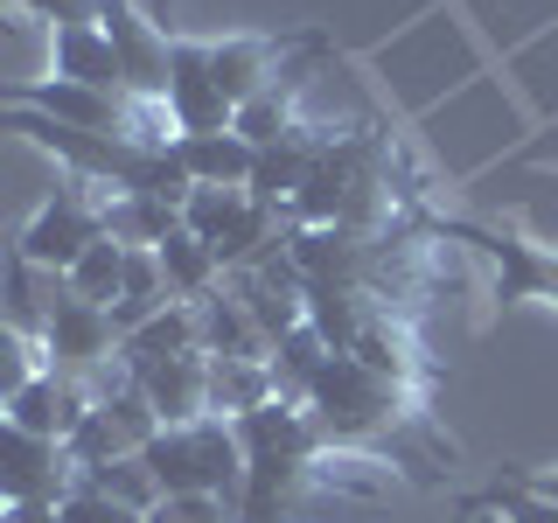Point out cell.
Returning <instances> with one entry per match:
<instances>
[{
  "instance_id": "obj_16",
  "label": "cell",
  "mask_w": 558,
  "mask_h": 523,
  "mask_svg": "<svg viewBox=\"0 0 558 523\" xmlns=\"http://www.w3.org/2000/svg\"><path fill=\"white\" fill-rule=\"evenodd\" d=\"M154 258H161V279H168V301H189V307H203L209 293L223 287V266H217V252H209L203 238H189V231H174L154 244Z\"/></svg>"
},
{
  "instance_id": "obj_6",
  "label": "cell",
  "mask_w": 558,
  "mask_h": 523,
  "mask_svg": "<svg viewBox=\"0 0 558 523\" xmlns=\"http://www.w3.org/2000/svg\"><path fill=\"white\" fill-rule=\"evenodd\" d=\"M119 363V328H112V307H92L77 301V293H57V307H49V328H43V370H57L70 384H92Z\"/></svg>"
},
{
  "instance_id": "obj_17",
  "label": "cell",
  "mask_w": 558,
  "mask_h": 523,
  "mask_svg": "<svg viewBox=\"0 0 558 523\" xmlns=\"http://www.w3.org/2000/svg\"><path fill=\"white\" fill-rule=\"evenodd\" d=\"M105 231L119 244H161V238L182 231V203L140 196V188H112V196H105Z\"/></svg>"
},
{
  "instance_id": "obj_19",
  "label": "cell",
  "mask_w": 558,
  "mask_h": 523,
  "mask_svg": "<svg viewBox=\"0 0 558 523\" xmlns=\"http://www.w3.org/2000/svg\"><path fill=\"white\" fill-rule=\"evenodd\" d=\"M328 356H336V349H328V342L301 321L293 336H279V342H272V356H266L272 391H279V398H293V405H307V384L322 377V363H328Z\"/></svg>"
},
{
  "instance_id": "obj_29",
  "label": "cell",
  "mask_w": 558,
  "mask_h": 523,
  "mask_svg": "<svg viewBox=\"0 0 558 523\" xmlns=\"http://www.w3.org/2000/svg\"><path fill=\"white\" fill-rule=\"evenodd\" d=\"M140 8H147V14H154V22H161V28L174 22V0H140Z\"/></svg>"
},
{
  "instance_id": "obj_24",
  "label": "cell",
  "mask_w": 558,
  "mask_h": 523,
  "mask_svg": "<svg viewBox=\"0 0 558 523\" xmlns=\"http://www.w3.org/2000/svg\"><path fill=\"white\" fill-rule=\"evenodd\" d=\"M57 523H147V510H133V502H112L105 488L92 482H70L57 496Z\"/></svg>"
},
{
  "instance_id": "obj_12",
  "label": "cell",
  "mask_w": 558,
  "mask_h": 523,
  "mask_svg": "<svg viewBox=\"0 0 558 523\" xmlns=\"http://www.w3.org/2000/svg\"><path fill=\"white\" fill-rule=\"evenodd\" d=\"M0 412H8L22 433H35V440H57L63 447L70 433H77V418L92 412V391H84V384H70V377H57V370H35Z\"/></svg>"
},
{
  "instance_id": "obj_26",
  "label": "cell",
  "mask_w": 558,
  "mask_h": 523,
  "mask_svg": "<svg viewBox=\"0 0 558 523\" xmlns=\"http://www.w3.org/2000/svg\"><path fill=\"white\" fill-rule=\"evenodd\" d=\"M147 523H238V510L223 496H161Z\"/></svg>"
},
{
  "instance_id": "obj_11",
  "label": "cell",
  "mask_w": 558,
  "mask_h": 523,
  "mask_svg": "<svg viewBox=\"0 0 558 523\" xmlns=\"http://www.w3.org/2000/svg\"><path fill=\"white\" fill-rule=\"evenodd\" d=\"M140 391H147V405L161 426H196L209 418V356L203 349H189V356H168V363H147V370H126Z\"/></svg>"
},
{
  "instance_id": "obj_9",
  "label": "cell",
  "mask_w": 558,
  "mask_h": 523,
  "mask_svg": "<svg viewBox=\"0 0 558 523\" xmlns=\"http://www.w3.org/2000/svg\"><path fill=\"white\" fill-rule=\"evenodd\" d=\"M161 105H168L174 133H223L231 126V98L217 92V77H209V35H174Z\"/></svg>"
},
{
  "instance_id": "obj_8",
  "label": "cell",
  "mask_w": 558,
  "mask_h": 523,
  "mask_svg": "<svg viewBox=\"0 0 558 523\" xmlns=\"http://www.w3.org/2000/svg\"><path fill=\"white\" fill-rule=\"evenodd\" d=\"M77 482L57 440H35L0 412V510H49Z\"/></svg>"
},
{
  "instance_id": "obj_3",
  "label": "cell",
  "mask_w": 558,
  "mask_h": 523,
  "mask_svg": "<svg viewBox=\"0 0 558 523\" xmlns=\"http://www.w3.org/2000/svg\"><path fill=\"white\" fill-rule=\"evenodd\" d=\"M140 453H147L161 496H223L238 510V496H244V447H238L231 418L209 412V418H196V426H161Z\"/></svg>"
},
{
  "instance_id": "obj_15",
  "label": "cell",
  "mask_w": 558,
  "mask_h": 523,
  "mask_svg": "<svg viewBox=\"0 0 558 523\" xmlns=\"http://www.w3.org/2000/svg\"><path fill=\"white\" fill-rule=\"evenodd\" d=\"M49 77H70V84H92V92H119V98H126L119 57H112V42H105L98 22L49 28Z\"/></svg>"
},
{
  "instance_id": "obj_21",
  "label": "cell",
  "mask_w": 558,
  "mask_h": 523,
  "mask_svg": "<svg viewBox=\"0 0 558 523\" xmlns=\"http://www.w3.org/2000/svg\"><path fill=\"white\" fill-rule=\"evenodd\" d=\"M244 209H252V188H189V196H182V231L203 238L209 252H217Z\"/></svg>"
},
{
  "instance_id": "obj_18",
  "label": "cell",
  "mask_w": 558,
  "mask_h": 523,
  "mask_svg": "<svg viewBox=\"0 0 558 523\" xmlns=\"http://www.w3.org/2000/svg\"><path fill=\"white\" fill-rule=\"evenodd\" d=\"M272 391V370L266 363H244V356H209V412L217 418H244V412H258Z\"/></svg>"
},
{
  "instance_id": "obj_14",
  "label": "cell",
  "mask_w": 558,
  "mask_h": 523,
  "mask_svg": "<svg viewBox=\"0 0 558 523\" xmlns=\"http://www.w3.org/2000/svg\"><path fill=\"white\" fill-rule=\"evenodd\" d=\"M209 77L238 112L244 98H258L279 77V35H209Z\"/></svg>"
},
{
  "instance_id": "obj_25",
  "label": "cell",
  "mask_w": 558,
  "mask_h": 523,
  "mask_svg": "<svg viewBox=\"0 0 558 523\" xmlns=\"http://www.w3.org/2000/svg\"><path fill=\"white\" fill-rule=\"evenodd\" d=\"M43 370V342L35 336H22V328H8L0 321V405H8L14 391H22V384Z\"/></svg>"
},
{
  "instance_id": "obj_20",
  "label": "cell",
  "mask_w": 558,
  "mask_h": 523,
  "mask_svg": "<svg viewBox=\"0 0 558 523\" xmlns=\"http://www.w3.org/2000/svg\"><path fill=\"white\" fill-rule=\"evenodd\" d=\"M126 252H133V244H119L112 231H105L98 244H84V252H77V266L63 272V287L77 293V301H92V307H112L119 287H126Z\"/></svg>"
},
{
  "instance_id": "obj_13",
  "label": "cell",
  "mask_w": 558,
  "mask_h": 523,
  "mask_svg": "<svg viewBox=\"0 0 558 523\" xmlns=\"http://www.w3.org/2000/svg\"><path fill=\"white\" fill-rule=\"evenodd\" d=\"M328 154V133H314L307 119H293L287 133L272 139V147H258V168H252V196L272 203V209H293V196L307 188L314 161Z\"/></svg>"
},
{
  "instance_id": "obj_5",
  "label": "cell",
  "mask_w": 558,
  "mask_h": 523,
  "mask_svg": "<svg viewBox=\"0 0 558 523\" xmlns=\"http://www.w3.org/2000/svg\"><path fill=\"white\" fill-rule=\"evenodd\" d=\"M433 238L447 244H468V252H482L488 266H496V307H558V252H545V244H531L523 231H496V223H461V217H433L426 223Z\"/></svg>"
},
{
  "instance_id": "obj_23",
  "label": "cell",
  "mask_w": 558,
  "mask_h": 523,
  "mask_svg": "<svg viewBox=\"0 0 558 523\" xmlns=\"http://www.w3.org/2000/svg\"><path fill=\"white\" fill-rule=\"evenodd\" d=\"M77 482L105 488L112 502H133V510H154V502H161V482H154L147 453H119V461H105V467H92V475H77Z\"/></svg>"
},
{
  "instance_id": "obj_4",
  "label": "cell",
  "mask_w": 558,
  "mask_h": 523,
  "mask_svg": "<svg viewBox=\"0 0 558 523\" xmlns=\"http://www.w3.org/2000/svg\"><path fill=\"white\" fill-rule=\"evenodd\" d=\"M105 196H112V188H98V182H84V174L63 168L57 182H49V196L35 203V217L22 223L14 258H28L35 272H70L84 244L105 238Z\"/></svg>"
},
{
  "instance_id": "obj_22",
  "label": "cell",
  "mask_w": 558,
  "mask_h": 523,
  "mask_svg": "<svg viewBox=\"0 0 558 523\" xmlns=\"http://www.w3.org/2000/svg\"><path fill=\"white\" fill-rule=\"evenodd\" d=\"M461 516H496V523H558V502L531 496L517 482H488L475 496H461Z\"/></svg>"
},
{
  "instance_id": "obj_1",
  "label": "cell",
  "mask_w": 558,
  "mask_h": 523,
  "mask_svg": "<svg viewBox=\"0 0 558 523\" xmlns=\"http://www.w3.org/2000/svg\"><path fill=\"white\" fill-rule=\"evenodd\" d=\"M307 412H314V426H322V440L342 447V453H391L398 433L426 418L418 398H412V384L371 370V363L349 356V349H336V356L322 363V377L307 384Z\"/></svg>"
},
{
  "instance_id": "obj_10",
  "label": "cell",
  "mask_w": 558,
  "mask_h": 523,
  "mask_svg": "<svg viewBox=\"0 0 558 523\" xmlns=\"http://www.w3.org/2000/svg\"><path fill=\"white\" fill-rule=\"evenodd\" d=\"M168 154H174V168L189 174V188H252V168H258V147L238 126H223V133H174Z\"/></svg>"
},
{
  "instance_id": "obj_28",
  "label": "cell",
  "mask_w": 558,
  "mask_h": 523,
  "mask_svg": "<svg viewBox=\"0 0 558 523\" xmlns=\"http://www.w3.org/2000/svg\"><path fill=\"white\" fill-rule=\"evenodd\" d=\"M510 482L531 488V496H545V502H558V461L551 467H510Z\"/></svg>"
},
{
  "instance_id": "obj_27",
  "label": "cell",
  "mask_w": 558,
  "mask_h": 523,
  "mask_svg": "<svg viewBox=\"0 0 558 523\" xmlns=\"http://www.w3.org/2000/svg\"><path fill=\"white\" fill-rule=\"evenodd\" d=\"M0 8H22V14H35V22H49V28H77V22H98L105 0H0Z\"/></svg>"
},
{
  "instance_id": "obj_2",
  "label": "cell",
  "mask_w": 558,
  "mask_h": 523,
  "mask_svg": "<svg viewBox=\"0 0 558 523\" xmlns=\"http://www.w3.org/2000/svg\"><path fill=\"white\" fill-rule=\"evenodd\" d=\"M238 447H244V496H238V523H287L293 488L314 482V461L328 453L322 426L307 405L293 398H266L258 412L231 418Z\"/></svg>"
},
{
  "instance_id": "obj_7",
  "label": "cell",
  "mask_w": 558,
  "mask_h": 523,
  "mask_svg": "<svg viewBox=\"0 0 558 523\" xmlns=\"http://www.w3.org/2000/svg\"><path fill=\"white\" fill-rule=\"evenodd\" d=\"M105 42L119 57V77H126V98H161L168 92V49H174V28H161L140 0H105L98 14Z\"/></svg>"
}]
</instances>
